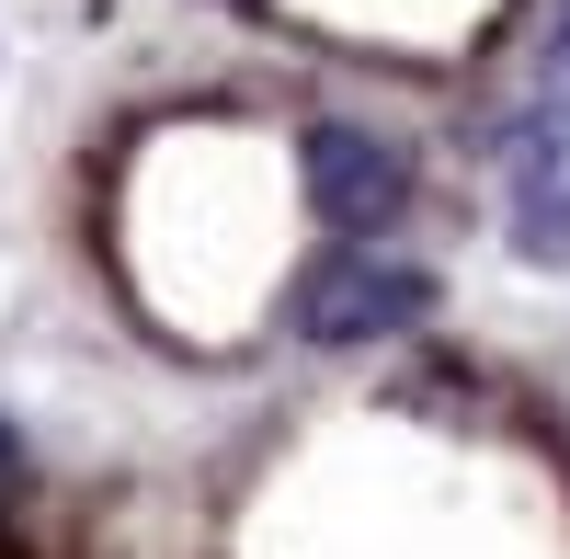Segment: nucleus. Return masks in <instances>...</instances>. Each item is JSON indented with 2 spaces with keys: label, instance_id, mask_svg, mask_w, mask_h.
<instances>
[{
  "label": "nucleus",
  "instance_id": "4",
  "mask_svg": "<svg viewBox=\"0 0 570 559\" xmlns=\"http://www.w3.org/2000/svg\"><path fill=\"white\" fill-rule=\"evenodd\" d=\"M0 491H12V434H0Z\"/></svg>",
  "mask_w": 570,
  "mask_h": 559
},
{
  "label": "nucleus",
  "instance_id": "3",
  "mask_svg": "<svg viewBox=\"0 0 570 559\" xmlns=\"http://www.w3.org/2000/svg\"><path fill=\"white\" fill-rule=\"evenodd\" d=\"M513 252L525 263H570V171L548 160V126L525 137V171H513Z\"/></svg>",
  "mask_w": 570,
  "mask_h": 559
},
{
  "label": "nucleus",
  "instance_id": "2",
  "mask_svg": "<svg viewBox=\"0 0 570 559\" xmlns=\"http://www.w3.org/2000/svg\"><path fill=\"white\" fill-rule=\"evenodd\" d=\"M308 206L331 228H389L411 206V160L365 126H308Z\"/></svg>",
  "mask_w": 570,
  "mask_h": 559
},
{
  "label": "nucleus",
  "instance_id": "1",
  "mask_svg": "<svg viewBox=\"0 0 570 559\" xmlns=\"http://www.w3.org/2000/svg\"><path fill=\"white\" fill-rule=\"evenodd\" d=\"M422 308H434V274L376 263V252H320L297 274V297H285L297 343H389V332H411Z\"/></svg>",
  "mask_w": 570,
  "mask_h": 559
}]
</instances>
